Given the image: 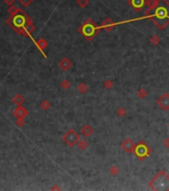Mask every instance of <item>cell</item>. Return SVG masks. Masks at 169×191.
<instances>
[{"label": "cell", "mask_w": 169, "mask_h": 191, "mask_svg": "<svg viewBox=\"0 0 169 191\" xmlns=\"http://www.w3.org/2000/svg\"><path fill=\"white\" fill-rule=\"evenodd\" d=\"M24 29H25V31H26V33H27V34L32 33V32L35 30V26H34L33 22H32V21L28 22V23L26 24L25 26H24Z\"/></svg>", "instance_id": "15"}, {"label": "cell", "mask_w": 169, "mask_h": 191, "mask_svg": "<svg viewBox=\"0 0 169 191\" xmlns=\"http://www.w3.org/2000/svg\"><path fill=\"white\" fill-rule=\"evenodd\" d=\"M127 4L133 8L134 11L140 12L147 5V0H127Z\"/></svg>", "instance_id": "7"}, {"label": "cell", "mask_w": 169, "mask_h": 191, "mask_svg": "<svg viewBox=\"0 0 169 191\" xmlns=\"http://www.w3.org/2000/svg\"><path fill=\"white\" fill-rule=\"evenodd\" d=\"M78 146H79L80 149L84 150L88 146V143L86 141V140H79V141H78Z\"/></svg>", "instance_id": "19"}, {"label": "cell", "mask_w": 169, "mask_h": 191, "mask_svg": "<svg viewBox=\"0 0 169 191\" xmlns=\"http://www.w3.org/2000/svg\"><path fill=\"white\" fill-rule=\"evenodd\" d=\"M133 152L135 154V156H137L139 159L142 160L150 155V148L145 142L140 141L134 146Z\"/></svg>", "instance_id": "5"}, {"label": "cell", "mask_w": 169, "mask_h": 191, "mask_svg": "<svg viewBox=\"0 0 169 191\" xmlns=\"http://www.w3.org/2000/svg\"><path fill=\"white\" fill-rule=\"evenodd\" d=\"M24 100H25V98H24V96L22 95H16L13 98V102L15 104H17V106H20V104H22L24 102Z\"/></svg>", "instance_id": "14"}, {"label": "cell", "mask_w": 169, "mask_h": 191, "mask_svg": "<svg viewBox=\"0 0 169 191\" xmlns=\"http://www.w3.org/2000/svg\"><path fill=\"white\" fill-rule=\"evenodd\" d=\"M118 116H125V114H126V110H124L123 108H118Z\"/></svg>", "instance_id": "29"}, {"label": "cell", "mask_w": 169, "mask_h": 191, "mask_svg": "<svg viewBox=\"0 0 169 191\" xmlns=\"http://www.w3.org/2000/svg\"><path fill=\"white\" fill-rule=\"evenodd\" d=\"M146 95H147V93H146V91H144V89H140L137 91V96L139 98H144Z\"/></svg>", "instance_id": "26"}, {"label": "cell", "mask_w": 169, "mask_h": 191, "mask_svg": "<svg viewBox=\"0 0 169 191\" xmlns=\"http://www.w3.org/2000/svg\"><path fill=\"white\" fill-rule=\"evenodd\" d=\"M41 108H43L44 110H48L50 108V102L48 100H43L41 102Z\"/></svg>", "instance_id": "23"}, {"label": "cell", "mask_w": 169, "mask_h": 191, "mask_svg": "<svg viewBox=\"0 0 169 191\" xmlns=\"http://www.w3.org/2000/svg\"><path fill=\"white\" fill-rule=\"evenodd\" d=\"M100 27L104 28L106 31H110V30H112V28L114 27V24L112 23V21L110 19V18H106V19L104 20V22H102V26H100Z\"/></svg>", "instance_id": "12"}, {"label": "cell", "mask_w": 169, "mask_h": 191, "mask_svg": "<svg viewBox=\"0 0 169 191\" xmlns=\"http://www.w3.org/2000/svg\"><path fill=\"white\" fill-rule=\"evenodd\" d=\"M19 1L20 4H22V5L24 6V7H28V6L30 5V4L33 3L34 0H18Z\"/></svg>", "instance_id": "21"}, {"label": "cell", "mask_w": 169, "mask_h": 191, "mask_svg": "<svg viewBox=\"0 0 169 191\" xmlns=\"http://www.w3.org/2000/svg\"><path fill=\"white\" fill-rule=\"evenodd\" d=\"M79 32L84 37V39L90 41L92 40L100 32V28L96 27V23L90 18L86 19L79 28Z\"/></svg>", "instance_id": "3"}, {"label": "cell", "mask_w": 169, "mask_h": 191, "mask_svg": "<svg viewBox=\"0 0 169 191\" xmlns=\"http://www.w3.org/2000/svg\"><path fill=\"white\" fill-rule=\"evenodd\" d=\"M82 134L84 136V137H88V136H90L92 134V128L90 126H88V124H86V126H83V128H82Z\"/></svg>", "instance_id": "13"}, {"label": "cell", "mask_w": 169, "mask_h": 191, "mask_svg": "<svg viewBox=\"0 0 169 191\" xmlns=\"http://www.w3.org/2000/svg\"><path fill=\"white\" fill-rule=\"evenodd\" d=\"M37 46L40 48L41 51H43V50L47 47V42H46L45 39H40V40H38L37 41Z\"/></svg>", "instance_id": "16"}, {"label": "cell", "mask_w": 169, "mask_h": 191, "mask_svg": "<svg viewBox=\"0 0 169 191\" xmlns=\"http://www.w3.org/2000/svg\"><path fill=\"white\" fill-rule=\"evenodd\" d=\"M134 146H135V144L132 142V140L130 139V138H126V139L121 143V147L123 148V149L125 150L126 152L133 151Z\"/></svg>", "instance_id": "10"}, {"label": "cell", "mask_w": 169, "mask_h": 191, "mask_svg": "<svg viewBox=\"0 0 169 191\" xmlns=\"http://www.w3.org/2000/svg\"><path fill=\"white\" fill-rule=\"evenodd\" d=\"M88 87L84 83H81L79 86H78V91H79L80 93H83V94L86 93V92L88 91Z\"/></svg>", "instance_id": "18"}, {"label": "cell", "mask_w": 169, "mask_h": 191, "mask_svg": "<svg viewBox=\"0 0 169 191\" xmlns=\"http://www.w3.org/2000/svg\"><path fill=\"white\" fill-rule=\"evenodd\" d=\"M61 87L63 88V89H65V90L69 89V88H70V83H69V81H68V80H64V81L61 83Z\"/></svg>", "instance_id": "25"}, {"label": "cell", "mask_w": 169, "mask_h": 191, "mask_svg": "<svg viewBox=\"0 0 169 191\" xmlns=\"http://www.w3.org/2000/svg\"><path fill=\"white\" fill-rule=\"evenodd\" d=\"M24 124H25V122H24V118H17V122H16V124H17L18 126H23Z\"/></svg>", "instance_id": "30"}, {"label": "cell", "mask_w": 169, "mask_h": 191, "mask_svg": "<svg viewBox=\"0 0 169 191\" xmlns=\"http://www.w3.org/2000/svg\"><path fill=\"white\" fill-rule=\"evenodd\" d=\"M104 87L106 88V89L110 90V89H112V88L114 87V83H112L110 80H106V81L104 83Z\"/></svg>", "instance_id": "24"}, {"label": "cell", "mask_w": 169, "mask_h": 191, "mask_svg": "<svg viewBox=\"0 0 169 191\" xmlns=\"http://www.w3.org/2000/svg\"><path fill=\"white\" fill-rule=\"evenodd\" d=\"M77 3L79 6H81V7H86V6L88 5V3H90V1L88 0H77Z\"/></svg>", "instance_id": "20"}, {"label": "cell", "mask_w": 169, "mask_h": 191, "mask_svg": "<svg viewBox=\"0 0 169 191\" xmlns=\"http://www.w3.org/2000/svg\"><path fill=\"white\" fill-rule=\"evenodd\" d=\"M150 17L159 29H164L169 24V3L166 0H157L153 9H148L145 14Z\"/></svg>", "instance_id": "1"}, {"label": "cell", "mask_w": 169, "mask_h": 191, "mask_svg": "<svg viewBox=\"0 0 169 191\" xmlns=\"http://www.w3.org/2000/svg\"><path fill=\"white\" fill-rule=\"evenodd\" d=\"M149 187L153 190H169V176L164 171H160L150 180Z\"/></svg>", "instance_id": "4"}, {"label": "cell", "mask_w": 169, "mask_h": 191, "mask_svg": "<svg viewBox=\"0 0 169 191\" xmlns=\"http://www.w3.org/2000/svg\"><path fill=\"white\" fill-rule=\"evenodd\" d=\"M32 21L29 18V16L27 14H25V12H23L21 9L18 12L16 15L10 16L7 19V24L14 29L18 34H22V35H27L26 31L24 29V26L28 23V22Z\"/></svg>", "instance_id": "2"}, {"label": "cell", "mask_w": 169, "mask_h": 191, "mask_svg": "<svg viewBox=\"0 0 169 191\" xmlns=\"http://www.w3.org/2000/svg\"><path fill=\"white\" fill-rule=\"evenodd\" d=\"M28 114V110L24 108L22 104L17 106V108H15V110L13 112V116H16L17 118H24Z\"/></svg>", "instance_id": "9"}, {"label": "cell", "mask_w": 169, "mask_h": 191, "mask_svg": "<svg viewBox=\"0 0 169 191\" xmlns=\"http://www.w3.org/2000/svg\"><path fill=\"white\" fill-rule=\"evenodd\" d=\"M160 39L157 37V36H153V37L151 38V44H153V45H157L158 43H159Z\"/></svg>", "instance_id": "28"}, {"label": "cell", "mask_w": 169, "mask_h": 191, "mask_svg": "<svg viewBox=\"0 0 169 191\" xmlns=\"http://www.w3.org/2000/svg\"><path fill=\"white\" fill-rule=\"evenodd\" d=\"M156 4H157V0H149V1H147L148 9H153L156 6Z\"/></svg>", "instance_id": "22"}, {"label": "cell", "mask_w": 169, "mask_h": 191, "mask_svg": "<svg viewBox=\"0 0 169 191\" xmlns=\"http://www.w3.org/2000/svg\"><path fill=\"white\" fill-rule=\"evenodd\" d=\"M110 173H112V175H116V174L118 173V171H119V169H118L116 166H112V167H110Z\"/></svg>", "instance_id": "27"}, {"label": "cell", "mask_w": 169, "mask_h": 191, "mask_svg": "<svg viewBox=\"0 0 169 191\" xmlns=\"http://www.w3.org/2000/svg\"><path fill=\"white\" fill-rule=\"evenodd\" d=\"M164 145L167 148H169V138H166V139L164 140Z\"/></svg>", "instance_id": "32"}, {"label": "cell", "mask_w": 169, "mask_h": 191, "mask_svg": "<svg viewBox=\"0 0 169 191\" xmlns=\"http://www.w3.org/2000/svg\"><path fill=\"white\" fill-rule=\"evenodd\" d=\"M157 104L162 108L163 110H169V94H163L157 100Z\"/></svg>", "instance_id": "8"}, {"label": "cell", "mask_w": 169, "mask_h": 191, "mask_svg": "<svg viewBox=\"0 0 169 191\" xmlns=\"http://www.w3.org/2000/svg\"><path fill=\"white\" fill-rule=\"evenodd\" d=\"M59 66L60 68H61L62 70H64V71H67V70H69L70 68L72 67V62L70 61L68 58H63V59L60 61L59 63Z\"/></svg>", "instance_id": "11"}, {"label": "cell", "mask_w": 169, "mask_h": 191, "mask_svg": "<svg viewBox=\"0 0 169 191\" xmlns=\"http://www.w3.org/2000/svg\"><path fill=\"white\" fill-rule=\"evenodd\" d=\"M14 2H15V0H4V3H5L6 5H8V6L14 5Z\"/></svg>", "instance_id": "31"}, {"label": "cell", "mask_w": 169, "mask_h": 191, "mask_svg": "<svg viewBox=\"0 0 169 191\" xmlns=\"http://www.w3.org/2000/svg\"><path fill=\"white\" fill-rule=\"evenodd\" d=\"M79 134L74 130H69L63 136V140L68 144L69 146H74L78 141H79Z\"/></svg>", "instance_id": "6"}, {"label": "cell", "mask_w": 169, "mask_h": 191, "mask_svg": "<svg viewBox=\"0 0 169 191\" xmlns=\"http://www.w3.org/2000/svg\"><path fill=\"white\" fill-rule=\"evenodd\" d=\"M8 11H9L10 15L14 16V15H16V14H17L18 12L20 11V9L18 7H16V6L12 5V6H9V9H8Z\"/></svg>", "instance_id": "17"}]
</instances>
